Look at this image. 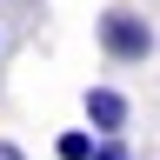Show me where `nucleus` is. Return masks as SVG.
<instances>
[{
    "mask_svg": "<svg viewBox=\"0 0 160 160\" xmlns=\"http://www.w3.org/2000/svg\"><path fill=\"white\" fill-rule=\"evenodd\" d=\"M93 160H133L127 153V133H100L93 140Z\"/></svg>",
    "mask_w": 160,
    "mask_h": 160,
    "instance_id": "20e7f679",
    "label": "nucleus"
},
{
    "mask_svg": "<svg viewBox=\"0 0 160 160\" xmlns=\"http://www.w3.org/2000/svg\"><path fill=\"white\" fill-rule=\"evenodd\" d=\"M93 33H100V53H107L113 67H147V60H153V47H160L153 20L140 13V7H107Z\"/></svg>",
    "mask_w": 160,
    "mask_h": 160,
    "instance_id": "f257e3e1",
    "label": "nucleus"
},
{
    "mask_svg": "<svg viewBox=\"0 0 160 160\" xmlns=\"http://www.w3.org/2000/svg\"><path fill=\"white\" fill-rule=\"evenodd\" d=\"M93 140H100L93 127H67V133L53 140V153H60V160H93Z\"/></svg>",
    "mask_w": 160,
    "mask_h": 160,
    "instance_id": "7ed1b4c3",
    "label": "nucleus"
},
{
    "mask_svg": "<svg viewBox=\"0 0 160 160\" xmlns=\"http://www.w3.org/2000/svg\"><path fill=\"white\" fill-rule=\"evenodd\" d=\"M80 113H87L93 133H127V120H133V107H127L120 87H87L80 93Z\"/></svg>",
    "mask_w": 160,
    "mask_h": 160,
    "instance_id": "f03ea898",
    "label": "nucleus"
},
{
    "mask_svg": "<svg viewBox=\"0 0 160 160\" xmlns=\"http://www.w3.org/2000/svg\"><path fill=\"white\" fill-rule=\"evenodd\" d=\"M0 160H20V147H7V140H0Z\"/></svg>",
    "mask_w": 160,
    "mask_h": 160,
    "instance_id": "39448f33",
    "label": "nucleus"
}]
</instances>
